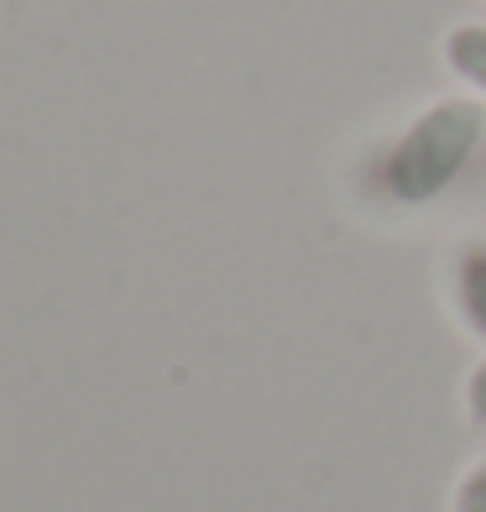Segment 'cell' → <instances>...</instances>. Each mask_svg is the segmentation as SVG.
<instances>
[{"instance_id": "obj_1", "label": "cell", "mask_w": 486, "mask_h": 512, "mask_svg": "<svg viewBox=\"0 0 486 512\" xmlns=\"http://www.w3.org/2000/svg\"><path fill=\"white\" fill-rule=\"evenodd\" d=\"M481 136H486V110L476 100H434L392 142L366 152L356 183L366 199L392 204V209L434 204L471 168Z\"/></svg>"}, {"instance_id": "obj_2", "label": "cell", "mask_w": 486, "mask_h": 512, "mask_svg": "<svg viewBox=\"0 0 486 512\" xmlns=\"http://www.w3.org/2000/svg\"><path fill=\"white\" fill-rule=\"evenodd\" d=\"M450 298H455V314L460 324L486 340V236L460 241L450 256Z\"/></svg>"}, {"instance_id": "obj_3", "label": "cell", "mask_w": 486, "mask_h": 512, "mask_svg": "<svg viewBox=\"0 0 486 512\" xmlns=\"http://www.w3.org/2000/svg\"><path fill=\"white\" fill-rule=\"evenodd\" d=\"M439 58H445V68L471 84L476 95H486V21H460V27L445 32V42H439Z\"/></svg>"}, {"instance_id": "obj_4", "label": "cell", "mask_w": 486, "mask_h": 512, "mask_svg": "<svg viewBox=\"0 0 486 512\" xmlns=\"http://www.w3.org/2000/svg\"><path fill=\"white\" fill-rule=\"evenodd\" d=\"M455 512H486V460H476L455 486Z\"/></svg>"}, {"instance_id": "obj_5", "label": "cell", "mask_w": 486, "mask_h": 512, "mask_svg": "<svg viewBox=\"0 0 486 512\" xmlns=\"http://www.w3.org/2000/svg\"><path fill=\"white\" fill-rule=\"evenodd\" d=\"M466 413L476 418V424H486V361L471 371V382H466Z\"/></svg>"}]
</instances>
